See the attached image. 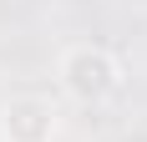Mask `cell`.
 <instances>
[{
	"label": "cell",
	"mask_w": 147,
	"mask_h": 142,
	"mask_svg": "<svg viewBox=\"0 0 147 142\" xmlns=\"http://www.w3.org/2000/svg\"><path fill=\"white\" fill-rule=\"evenodd\" d=\"M56 81L61 91L81 107H102L122 91V61L107 51V46H91V41H76L61 51L56 61Z\"/></svg>",
	"instance_id": "cell-1"
},
{
	"label": "cell",
	"mask_w": 147,
	"mask_h": 142,
	"mask_svg": "<svg viewBox=\"0 0 147 142\" xmlns=\"http://www.w3.org/2000/svg\"><path fill=\"white\" fill-rule=\"evenodd\" d=\"M61 127V112L51 97L20 91L0 101V142H51Z\"/></svg>",
	"instance_id": "cell-2"
}]
</instances>
